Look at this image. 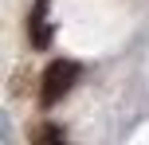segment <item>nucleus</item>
I'll return each mask as SVG.
<instances>
[{
    "label": "nucleus",
    "mask_w": 149,
    "mask_h": 145,
    "mask_svg": "<svg viewBox=\"0 0 149 145\" xmlns=\"http://www.w3.org/2000/svg\"><path fill=\"white\" fill-rule=\"evenodd\" d=\"M74 83H79V63H74V59H55L51 67L43 71V94H39L43 106H55Z\"/></svg>",
    "instance_id": "nucleus-1"
},
{
    "label": "nucleus",
    "mask_w": 149,
    "mask_h": 145,
    "mask_svg": "<svg viewBox=\"0 0 149 145\" xmlns=\"http://www.w3.org/2000/svg\"><path fill=\"white\" fill-rule=\"evenodd\" d=\"M47 4H51V0H36V8H31V16H28V39H31V47H39V51L51 43V20H47Z\"/></svg>",
    "instance_id": "nucleus-2"
},
{
    "label": "nucleus",
    "mask_w": 149,
    "mask_h": 145,
    "mask_svg": "<svg viewBox=\"0 0 149 145\" xmlns=\"http://www.w3.org/2000/svg\"><path fill=\"white\" fill-rule=\"evenodd\" d=\"M43 145H67V141H63V133L55 130V126H47L43 130Z\"/></svg>",
    "instance_id": "nucleus-3"
}]
</instances>
